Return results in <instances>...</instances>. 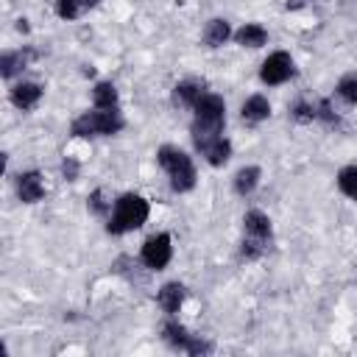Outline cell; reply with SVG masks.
<instances>
[{
	"mask_svg": "<svg viewBox=\"0 0 357 357\" xmlns=\"http://www.w3.org/2000/svg\"><path fill=\"white\" fill-rule=\"evenodd\" d=\"M92 100H95V109H117V89H114V84H109V81L95 84Z\"/></svg>",
	"mask_w": 357,
	"mask_h": 357,
	"instance_id": "19",
	"label": "cell"
},
{
	"mask_svg": "<svg viewBox=\"0 0 357 357\" xmlns=\"http://www.w3.org/2000/svg\"><path fill=\"white\" fill-rule=\"evenodd\" d=\"M192 109H195V120H192V142H195V148H204L215 137H223L226 103H223L220 95L204 92Z\"/></svg>",
	"mask_w": 357,
	"mask_h": 357,
	"instance_id": "1",
	"label": "cell"
},
{
	"mask_svg": "<svg viewBox=\"0 0 357 357\" xmlns=\"http://www.w3.org/2000/svg\"><path fill=\"white\" fill-rule=\"evenodd\" d=\"M315 109H318V120H324L326 126H337V123H340V120H337V114L332 112V106H329V100H321V103H318Z\"/></svg>",
	"mask_w": 357,
	"mask_h": 357,
	"instance_id": "25",
	"label": "cell"
},
{
	"mask_svg": "<svg viewBox=\"0 0 357 357\" xmlns=\"http://www.w3.org/2000/svg\"><path fill=\"white\" fill-rule=\"evenodd\" d=\"M184 296H187L184 284H178V282H167V284L159 290L156 301H159V307H162L167 315H173V312H178V307L184 304Z\"/></svg>",
	"mask_w": 357,
	"mask_h": 357,
	"instance_id": "11",
	"label": "cell"
},
{
	"mask_svg": "<svg viewBox=\"0 0 357 357\" xmlns=\"http://www.w3.org/2000/svg\"><path fill=\"white\" fill-rule=\"evenodd\" d=\"M204 156H206V162L212 165V167H220V165H226L229 162V156H231V145H229V139L226 137H215L212 142H206L204 148H198Z\"/></svg>",
	"mask_w": 357,
	"mask_h": 357,
	"instance_id": "12",
	"label": "cell"
},
{
	"mask_svg": "<svg viewBox=\"0 0 357 357\" xmlns=\"http://www.w3.org/2000/svg\"><path fill=\"white\" fill-rule=\"evenodd\" d=\"M307 3H310V0H287V8H293V11H296V8L307 6Z\"/></svg>",
	"mask_w": 357,
	"mask_h": 357,
	"instance_id": "27",
	"label": "cell"
},
{
	"mask_svg": "<svg viewBox=\"0 0 357 357\" xmlns=\"http://www.w3.org/2000/svg\"><path fill=\"white\" fill-rule=\"evenodd\" d=\"M290 114H293V120H298V123H312V120H318V109H315L312 103H304V100H298V103L290 109Z\"/></svg>",
	"mask_w": 357,
	"mask_h": 357,
	"instance_id": "23",
	"label": "cell"
},
{
	"mask_svg": "<svg viewBox=\"0 0 357 357\" xmlns=\"http://www.w3.org/2000/svg\"><path fill=\"white\" fill-rule=\"evenodd\" d=\"M148 212H151V206H148V201L142 195L126 192V195H120L114 201L106 229H109V234H126L131 229H139L148 220Z\"/></svg>",
	"mask_w": 357,
	"mask_h": 357,
	"instance_id": "2",
	"label": "cell"
},
{
	"mask_svg": "<svg viewBox=\"0 0 357 357\" xmlns=\"http://www.w3.org/2000/svg\"><path fill=\"white\" fill-rule=\"evenodd\" d=\"M39 98H42V86L39 84H31V81H22V84H17L11 89V103L17 109H22V112L33 109L39 103Z\"/></svg>",
	"mask_w": 357,
	"mask_h": 357,
	"instance_id": "10",
	"label": "cell"
},
{
	"mask_svg": "<svg viewBox=\"0 0 357 357\" xmlns=\"http://www.w3.org/2000/svg\"><path fill=\"white\" fill-rule=\"evenodd\" d=\"M120 128H123V117L117 109H95V112H84L81 117L73 120L75 137H112Z\"/></svg>",
	"mask_w": 357,
	"mask_h": 357,
	"instance_id": "4",
	"label": "cell"
},
{
	"mask_svg": "<svg viewBox=\"0 0 357 357\" xmlns=\"http://www.w3.org/2000/svg\"><path fill=\"white\" fill-rule=\"evenodd\" d=\"M100 0H81V8H92V6H98Z\"/></svg>",
	"mask_w": 357,
	"mask_h": 357,
	"instance_id": "28",
	"label": "cell"
},
{
	"mask_svg": "<svg viewBox=\"0 0 357 357\" xmlns=\"http://www.w3.org/2000/svg\"><path fill=\"white\" fill-rule=\"evenodd\" d=\"M229 36H231V28H229L226 20H212V22L204 28V42H206L209 47H220Z\"/></svg>",
	"mask_w": 357,
	"mask_h": 357,
	"instance_id": "18",
	"label": "cell"
},
{
	"mask_svg": "<svg viewBox=\"0 0 357 357\" xmlns=\"http://www.w3.org/2000/svg\"><path fill=\"white\" fill-rule=\"evenodd\" d=\"M81 11V0H56V14L61 20H75Z\"/></svg>",
	"mask_w": 357,
	"mask_h": 357,
	"instance_id": "24",
	"label": "cell"
},
{
	"mask_svg": "<svg viewBox=\"0 0 357 357\" xmlns=\"http://www.w3.org/2000/svg\"><path fill=\"white\" fill-rule=\"evenodd\" d=\"M234 39H237V45H243V47H262V45L268 42V31H265L262 25H257V22H245V25L234 33Z\"/></svg>",
	"mask_w": 357,
	"mask_h": 357,
	"instance_id": "15",
	"label": "cell"
},
{
	"mask_svg": "<svg viewBox=\"0 0 357 357\" xmlns=\"http://www.w3.org/2000/svg\"><path fill=\"white\" fill-rule=\"evenodd\" d=\"M201 95H204V84H198V81H181V84L173 86V103L176 106H190L192 109Z\"/></svg>",
	"mask_w": 357,
	"mask_h": 357,
	"instance_id": "13",
	"label": "cell"
},
{
	"mask_svg": "<svg viewBox=\"0 0 357 357\" xmlns=\"http://www.w3.org/2000/svg\"><path fill=\"white\" fill-rule=\"evenodd\" d=\"M28 59H33V50H17V53H3V59H0V73H3V78H11L14 73H20L25 64H28Z\"/></svg>",
	"mask_w": 357,
	"mask_h": 357,
	"instance_id": "17",
	"label": "cell"
},
{
	"mask_svg": "<svg viewBox=\"0 0 357 357\" xmlns=\"http://www.w3.org/2000/svg\"><path fill=\"white\" fill-rule=\"evenodd\" d=\"M162 335H165V340L173 346V349H178V351H187V354H209L212 351V343L209 340H204V337H198V335H190L181 324H176V321H167L165 324V329H162Z\"/></svg>",
	"mask_w": 357,
	"mask_h": 357,
	"instance_id": "6",
	"label": "cell"
},
{
	"mask_svg": "<svg viewBox=\"0 0 357 357\" xmlns=\"http://www.w3.org/2000/svg\"><path fill=\"white\" fill-rule=\"evenodd\" d=\"M170 257H173L170 234H153V237H148L145 245H142V254H139L142 265L151 268V271H162L170 262Z\"/></svg>",
	"mask_w": 357,
	"mask_h": 357,
	"instance_id": "8",
	"label": "cell"
},
{
	"mask_svg": "<svg viewBox=\"0 0 357 357\" xmlns=\"http://www.w3.org/2000/svg\"><path fill=\"white\" fill-rule=\"evenodd\" d=\"M337 98L346 100V103H357V75H343L335 86Z\"/></svg>",
	"mask_w": 357,
	"mask_h": 357,
	"instance_id": "21",
	"label": "cell"
},
{
	"mask_svg": "<svg viewBox=\"0 0 357 357\" xmlns=\"http://www.w3.org/2000/svg\"><path fill=\"white\" fill-rule=\"evenodd\" d=\"M17 192L25 204H36L42 195H45V184H42V176L36 170H28V173H20L17 176Z\"/></svg>",
	"mask_w": 357,
	"mask_h": 357,
	"instance_id": "9",
	"label": "cell"
},
{
	"mask_svg": "<svg viewBox=\"0 0 357 357\" xmlns=\"http://www.w3.org/2000/svg\"><path fill=\"white\" fill-rule=\"evenodd\" d=\"M337 187L343 195H349L351 201H357V165H349L337 173Z\"/></svg>",
	"mask_w": 357,
	"mask_h": 357,
	"instance_id": "20",
	"label": "cell"
},
{
	"mask_svg": "<svg viewBox=\"0 0 357 357\" xmlns=\"http://www.w3.org/2000/svg\"><path fill=\"white\" fill-rule=\"evenodd\" d=\"M293 73H296V67H293V59H290V53H284V50H276V53H271V56L262 61L259 78H262L265 84L276 86V84H284V81H290V78H293Z\"/></svg>",
	"mask_w": 357,
	"mask_h": 357,
	"instance_id": "7",
	"label": "cell"
},
{
	"mask_svg": "<svg viewBox=\"0 0 357 357\" xmlns=\"http://www.w3.org/2000/svg\"><path fill=\"white\" fill-rule=\"evenodd\" d=\"M259 167H243V170H237V176H234V192L237 195H251L254 190H257V184H259Z\"/></svg>",
	"mask_w": 357,
	"mask_h": 357,
	"instance_id": "16",
	"label": "cell"
},
{
	"mask_svg": "<svg viewBox=\"0 0 357 357\" xmlns=\"http://www.w3.org/2000/svg\"><path fill=\"white\" fill-rule=\"evenodd\" d=\"M243 229H245V237H243V248H240V254H243L245 259H257V257H262L265 248H268V243H271V220H268V215L259 212V209L245 212V218H243Z\"/></svg>",
	"mask_w": 357,
	"mask_h": 357,
	"instance_id": "5",
	"label": "cell"
},
{
	"mask_svg": "<svg viewBox=\"0 0 357 357\" xmlns=\"http://www.w3.org/2000/svg\"><path fill=\"white\" fill-rule=\"evenodd\" d=\"M61 173H64V178H67V181H73V178L78 176V162L67 156V159L61 162Z\"/></svg>",
	"mask_w": 357,
	"mask_h": 357,
	"instance_id": "26",
	"label": "cell"
},
{
	"mask_svg": "<svg viewBox=\"0 0 357 357\" xmlns=\"http://www.w3.org/2000/svg\"><path fill=\"white\" fill-rule=\"evenodd\" d=\"M86 206H89L92 215H109V212H112V204L106 201V192H103V190H95V192L86 198Z\"/></svg>",
	"mask_w": 357,
	"mask_h": 357,
	"instance_id": "22",
	"label": "cell"
},
{
	"mask_svg": "<svg viewBox=\"0 0 357 357\" xmlns=\"http://www.w3.org/2000/svg\"><path fill=\"white\" fill-rule=\"evenodd\" d=\"M243 120L245 123H262V120H268V114H271V103H268V98L265 95H251L245 103H243Z\"/></svg>",
	"mask_w": 357,
	"mask_h": 357,
	"instance_id": "14",
	"label": "cell"
},
{
	"mask_svg": "<svg viewBox=\"0 0 357 357\" xmlns=\"http://www.w3.org/2000/svg\"><path fill=\"white\" fill-rule=\"evenodd\" d=\"M156 162H159V167L167 173L170 187H173L176 192H187V190L195 187V167H192V159H190L181 148L162 145L159 153H156Z\"/></svg>",
	"mask_w": 357,
	"mask_h": 357,
	"instance_id": "3",
	"label": "cell"
}]
</instances>
